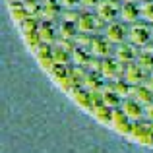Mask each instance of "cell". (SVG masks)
<instances>
[{"mask_svg": "<svg viewBox=\"0 0 153 153\" xmlns=\"http://www.w3.org/2000/svg\"><path fill=\"white\" fill-rule=\"evenodd\" d=\"M142 51H146V52H149V54H153V41H149V43H147V45L143 47Z\"/></svg>", "mask_w": 153, "mask_h": 153, "instance_id": "obj_41", "label": "cell"}, {"mask_svg": "<svg viewBox=\"0 0 153 153\" xmlns=\"http://www.w3.org/2000/svg\"><path fill=\"white\" fill-rule=\"evenodd\" d=\"M99 2H101V0H79V4H82L83 8H87V10H89V8H97Z\"/></svg>", "mask_w": 153, "mask_h": 153, "instance_id": "obj_38", "label": "cell"}, {"mask_svg": "<svg viewBox=\"0 0 153 153\" xmlns=\"http://www.w3.org/2000/svg\"><path fill=\"white\" fill-rule=\"evenodd\" d=\"M97 10V14L101 19H105L107 23H112L116 22V18L120 16V6H118V0H101L99 2V6L95 8Z\"/></svg>", "mask_w": 153, "mask_h": 153, "instance_id": "obj_5", "label": "cell"}, {"mask_svg": "<svg viewBox=\"0 0 153 153\" xmlns=\"http://www.w3.org/2000/svg\"><path fill=\"white\" fill-rule=\"evenodd\" d=\"M68 66H70V64H68ZM68 66H66V64H54V66L51 68V72H49L51 79L62 91H66V93L76 85V83L72 82V78H70V70H68Z\"/></svg>", "mask_w": 153, "mask_h": 153, "instance_id": "obj_3", "label": "cell"}, {"mask_svg": "<svg viewBox=\"0 0 153 153\" xmlns=\"http://www.w3.org/2000/svg\"><path fill=\"white\" fill-rule=\"evenodd\" d=\"M52 58H54V62L56 64H70L72 62V52H68V51H64L62 47H58V45H52Z\"/></svg>", "mask_w": 153, "mask_h": 153, "instance_id": "obj_27", "label": "cell"}, {"mask_svg": "<svg viewBox=\"0 0 153 153\" xmlns=\"http://www.w3.org/2000/svg\"><path fill=\"white\" fill-rule=\"evenodd\" d=\"M56 29H58V37H62V39H74L78 35L76 23H70V22H60Z\"/></svg>", "mask_w": 153, "mask_h": 153, "instance_id": "obj_25", "label": "cell"}, {"mask_svg": "<svg viewBox=\"0 0 153 153\" xmlns=\"http://www.w3.org/2000/svg\"><path fill=\"white\" fill-rule=\"evenodd\" d=\"M107 79L103 78L99 72H87V76H85V79H83V87H85L87 91H103L105 89V85H107Z\"/></svg>", "mask_w": 153, "mask_h": 153, "instance_id": "obj_19", "label": "cell"}, {"mask_svg": "<svg viewBox=\"0 0 153 153\" xmlns=\"http://www.w3.org/2000/svg\"><path fill=\"white\" fill-rule=\"evenodd\" d=\"M130 97H132V99H136L138 103H142L143 107H146V105L153 103V91L146 85V83H140V85H132Z\"/></svg>", "mask_w": 153, "mask_h": 153, "instance_id": "obj_16", "label": "cell"}, {"mask_svg": "<svg viewBox=\"0 0 153 153\" xmlns=\"http://www.w3.org/2000/svg\"><path fill=\"white\" fill-rule=\"evenodd\" d=\"M140 16L146 23H153V0L140 4Z\"/></svg>", "mask_w": 153, "mask_h": 153, "instance_id": "obj_31", "label": "cell"}, {"mask_svg": "<svg viewBox=\"0 0 153 153\" xmlns=\"http://www.w3.org/2000/svg\"><path fill=\"white\" fill-rule=\"evenodd\" d=\"M124 70H126V64L118 62L114 56H108V58H103L101 72H99V74H101L107 82H111V79L124 78Z\"/></svg>", "mask_w": 153, "mask_h": 153, "instance_id": "obj_4", "label": "cell"}, {"mask_svg": "<svg viewBox=\"0 0 153 153\" xmlns=\"http://www.w3.org/2000/svg\"><path fill=\"white\" fill-rule=\"evenodd\" d=\"M68 70H70V78L72 82L76 83V85H83V79H85L87 76V68L85 66H76V64H72V66H68Z\"/></svg>", "mask_w": 153, "mask_h": 153, "instance_id": "obj_26", "label": "cell"}, {"mask_svg": "<svg viewBox=\"0 0 153 153\" xmlns=\"http://www.w3.org/2000/svg\"><path fill=\"white\" fill-rule=\"evenodd\" d=\"M76 27H78L79 33H93V31H97V25H95V16H91L89 12L79 14V19L76 22Z\"/></svg>", "mask_w": 153, "mask_h": 153, "instance_id": "obj_21", "label": "cell"}, {"mask_svg": "<svg viewBox=\"0 0 153 153\" xmlns=\"http://www.w3.org/2000/svg\"><path fill=\"white\" fill-rule=\"evenodd\" d=\"M91 56H93V54L89 52V49L76 47L74 52H72V64H76V66H85V68H87V64H89Z\"/></svg>", "mask_w": 153, "mask_h": 153, "instance_id": "obj_22", "label": "cell"}, {"mask_svg": "<svg viewBox=\"0 0 153 153\" xmlns=\"http://www.w3.org/2000/svg\"><path fill=\"white\" fill-rule=\"evenodd\" d=\"M74 41H76V47L89 49V47H91V41H93V35H91V33H79V31H78V35L74 37Z\"/></svg>", "mask_w": 153, "mask_h": 153, "instance_id": "obj_33", "label": "cell"}, {"mask_svg": "<svg viewBox=\"0 0 153 153\" xmlns=\"http://www.w3.org/2000/svg\"><path fill=\"white\" fill-rule=\"evenodd\" d=\"M8 14H10V19L16 25H22V23L25 22V18L29 16L27 10H25L23 0H19V2H8Z\"/></svg>", "mask_w": 153, "mask_h": 153, "instance_id": "obj_15", "label": "cell"}, {"mask_svg": "<svg viewBox=\"0 0 153 153\" xmlns=\"http://www.w3.org/2000/svg\"><path fill=\"white\" fill-rule=\"evenodd\" d=\"M105 37L112 43V45H120L128 39V27L124 25V22H112V23H107L105 27Z\"/></svg>", "mask_w": 153, "mask_h": 153, "instance_id": "obj_7", "label": "cell"}, {"mask_svg": "<svg viewBox=\"0 0 153 153\" xmlns=\"http://www.w3.org/2000/svg\"><path fill=\"white\" fill-rule=\"evenodd\" d=\"M35 58L45 72H51V68L56 64L52 58V45H47V43H41V47L35 51Z\"/></svg>", "mask_w": 153, "mask_h": 153, "instance_id": "obj_13", "label": "cell"}, {"mask_svg": "<svg viewBox=\"0 0 153 153\" xmlns=\"http://www.w3.org/2000/svg\"><path fill=\"white\" fill-rule=\"evenodd\" d=\"M60 14H62V4H60V0H45V2H43V12H41L43 19L52 22V19H56Z\"/></svg>", "mask_w": 153, "mask_h": 153, "instance_id": "obj_18", "label": "cell"}, {"mask_svg": "<svg viewBox=\"0 0 153 153\" xmlns=\"http://www.w3.org/2000/svg\"><path fill=\"white\" fill-rule=\"evenodd\" d=\"M60 4H62L64 10H76L78 6H82L79 0H60Z\"/></svg>", "mask_w": 153, "mask_h": 153, "instance_id": "obj_37", "label": "cell"}, {"mask_svg": "<svg viewBox=\"0 0 153 153\" xmlns=\"http://www.w3.org/2000/svg\"><path fill=\"white\" fill-rule=\"evenodd\" d=\"M68 95H70V99L78 105L79 108H83V111L91 112L93 111V103H91V93L85 89L83 85H74L70 91H68Z\"/></svg>", "mask_w": 153, "mask_h": 153, "instance_id": "obj_8", "label": "cell"}, {"mask_svg": "<svg viewBox=\"0 0 153 153\" xmlns=\"http://www.w3.org/2000/svg\"><path fill=\"white\" fill-rule=\"evenodd\" d=\"M60 18H62V22H70V23H76L79 19V14L76 10H62V14H60Z\"/></svg>", "mask_w": 153, "mask_h": 153, "instance_id": "obj_35", "label": "cell"}, {"mask_svg": "<svg viewBox=\"0 0 153 153\" xmlns=\"http://www.w3.org/2000/svg\"><path fill=\"white\" fill-rule=\"evenodd\" d=\"M146 118L149 120V122H153V103L146 105Z\"/></svg>", "mask_w": 153, "mask_h": 153, "instance_id": "obj_39", "label": "cell"}, {"mask_svg": "<svg viewBox=\"0 0 153 153\" xmlns=\"http://www.w3.org/2000/svg\"><path fill=\"white\" fill-rule=\"evenodd\" d=\"M89 52L93 56H99V58H108V56H112L114 49H112V43L108 41L105 35H93Z\"/></svg>", "mask_w": 153, "mask_h": 153, "instance_id": "obj_9", "label": "cell"}, {"mask_svg": "<svg viewBox=\"0 0 153 153\" xmlns=\"http://www.w3.org/2000/svg\"><path fill=\"white\" fill-rule=\"evenodd\" d=\"M39 25H41V22L37 16H27L19 27H22V33H35V31H39Z\"/></svg>", "mask_w": 153, "mask_h": 153, "instance_id": "obj_29", "label": "cell"}, {"mask_svg": "<svg viewBox=\"0 0 153 153\" xmlns=\"http://www.w3.org/2000/svg\"><path fill=\"white\" fill-rule=\"evenodd\" d=\"M118 2H124V0H118Z\"/></svg>", "mask_w": 153, "mask_h": 153, "instance_id": "obj_46", "label": "cell"}, {"mask_svg": "<svg viewBox=\"0 0 153 153\" xmlns=\"http://www.w3.org/2000/svg\"><path fill=\"white\" fill-rule=\"evenodd\" d=\"M22 37H23V43H25V47L29 49L31 52H35L41 47V37H39V31H35V33H22Z\"/></svg>", "mask_w": 153, "mask_h": 153, "instance_id": "obj_28", "label": "cell"}, {"mask_svg": "<svg viewBox=\"0 0 153 153\" xmlns=\"http://www.w3.org/2000/svg\"><path fill=\"white\" fill-rule=\"evenodd\" d=\"M101 64H103V58H99V56H91L89 64H87V70H91V72H101Z\"/></svg>", "mask_w": 153, "mask_h": 153, "instance_id": "obj_36", "label": "cell"}, {"mask_svg": "<svg viewBox=\"0 0 153 153\" xmlns=\"http://www.w3.org/2000/svg\"><path fill=\"white\" fill-rule=\"evenodd\" d=\"M151 147H153V140H151Z\"/></svg>", "mask_w": 153, "mask_h": 153, "instance_id": "obj_45", "label": "cell"}, {"mask_svg": "<svg viewBox=\"0 0 153 153\" xmlns=\"http://www.w3.org/2000/svg\"><path fill=\"white\" fill-rule=\"evenodd\" d=\"M124 99L120 97V95H116L112 89H108V87H105L103 89V105H107V107L111 108H118L120 105H122Z\"/></svg>", "mask_w": 153, "mask_h": 153, "instance_id": "obj_24", "label": "cell"}, {"mask_svg": "<svg viewBox=\"0 0 153 153\" xmlns=\"http://www.w3.org/2000/svg\"><path fill=\"white\" fill-rule=\"evenodd\" d=\"M151 41H153V23H151Z\"/></svg>", "mask_w": 153, "mask_h": 153, "instance_id": "obj_42", "label": "cell"}, {"mask_svg": "<svg viewBox=\"0 0 153 153\" xmlns=\"http://www.w3.org/2000/svg\"><path fill=\"white\" fill-rule=\"evenodd\" d=\"M91 114L95 116V120L101 124H111V118H112V108L107 107V105H99V107H93Z\"/></svg>", "mask_w": 153, "mask_h": 153, "instance_id": "obj_23", "label": "cell"}, {"mask_svg": "<svg viewBox=\"0 0 153 153\" xmlns=\"http://www.w3.org/2000/svg\"><path fill=\"white\" fill-rule=\"evenodd\" d=\"M130 140H134L136 143H142V146H151V140H153V122H138L132 124V130H130Z\"/></svg>", "mask_w": 153, "mask_h": 153, "instance_id": "obj_2", "label": "cell"}, {"mask_svg": "<svg viewBox=\"0 0 153 153\" xmlns=\"http://www.w3.org/2000/svg\"><path fill=\"white\" fill-rule=\"evenodd\" d=\"M136 2H140V4H142V2H147V0H136Z\"/></svg>", "mask_w": 153, "mask_h": 153, "instance_id": "obj_43", "label": "cell"}, {"mask_svg": "<svg viewBox=\"0 0 153 153\" xmlns=\"http://www.w3.org/2000/svg\"><path fill=\"white\" fill-rule=\"evenodd\" d=\"M120 108L128 114V118H130L132 122H138V120H142L143 116H146V107H143L142 103H138L136 99H132V97L124 99L122 105H120Z\"/></svg>", "mask_w": 153, "mask_h": 153, "instance_id": "obj_12", "label": "cell"}, {"mask_svg": "<svg viewBox=\"0 0 153 153\" xmlns=\"http://www.w3.org/2000/svg\"><path fill=\"white\" fill-rule=\"evenodd\" d=\"M105 87L112 89L116 95H120L122 99H128V97H130V91H132V85H130V83H128L124 78L111 79V82H107V85H105Z\"/></svg>", "mask_w": 153, "mask_h": 153, "instance_id": "obj_20", "label": "cell"}, {"mask_svg": "<svg viewBox=\"0 0 153 153\" xmlns=\"http://www.w3.org/2000/svg\"><path fill=\"white\" fill-rule=\"evenodd\" d=\"M136 62H138L140 66H142L143 70L147 72V74H151V72H153V54H149V52L140 51V54H138V58H136Z\"/></svg>", "mask_w": 153, "mask_h": 153, "instance_id": "obj_30", "label": "cell"}, {"mask_svg": "<svg viewBox=\"0 0 153 153\" xmlns=\"http://www.w3.org/2000/svg\"><path fill=\"white\" fill-rule=\"evenodd\" d=\"M54 45L62 47V49L68 51V52H74V49H76V41H74V39H62V37H58Z\"/></svg>", "mask_w": 153, "mask_h": 153, "instance_id": "obj_34", "label": "cell"}, {"mask_svg": "<svg viewBox=\"0 0 153 153\" xmlns=\"http://www.w3.org/2000/svg\"><path fill=\"white\" fill-rule=\"evenodd\" d=\"M138 54H140L138 47H134L132 43H120V45L114 47V52H112V56H114L118 62H122V64L136 62Z\"/></svg>", "mask_w": 153, "mask_h": 153, "instance_id": "obj_10", "label": "cell"}, {"mask_svg": "<svg viewBox=\"0 0 153 153\" xmlns=\"http://www.w3.org/2000/svg\"><path fill=\"white\" fill-rule=\"evenodd\" d=\"M147 72L140 66L138 62H130L126 64V70H124V79H126L130 85H140V83H146L147 79Z\"/></svg>", "mask_w": 153, "mask_h": 153, "instance_id": "obj_11", "label": "cell"}, {"mask_svg": "<svg viewBox=\"0 0 153 153\" xmlns=\"http://www.w3.org/2000/svg\"><path fill=\"white\" fill-rule=\"evenodd\" d=\"M146 85H147V87H149V89L153 91V72H151L149 76H147V79H146Z\"/></svg>", "mask_w": 153, "mask_h": 153, "instance_id": "obj_40", "label": "cell"}, {"mask_svg": "<svg viewBox=\"0 0 153 153\" xmlns=\"http://www.w3.org/2000/svg\"><path fill=\"white\" fill-rule=\"evenodd\" d=\"M132 120L128 118V114L122 111V108H112V118H111V126L114 132H118V134L122 136H130V130H132Z\"/></svg>", "mask_w": 153, "mask_h": 153, "instance_id": "obj_6", "label": "cell"}, {"mask_svg": "<svg viewBox=\"0 0 153 153\" xmlns=\"http://www.w3.org/2000/svg\"><path fill=\"white\" fill-rule=\"evenodd\" d=\"M39 37H41L43 43H47V45H54L56 39H58V29H56L54 25H52V22H41V25H39Z\"/></svg>", "mask_w": 153, "mask_h": 153, "instance_id": "obj_17", "label": "cell"}, {"mask_svg": "<svg viewBox=\"0 0 153 153\" xmlns=\"http://www.w3.org/2000/svg\"><path fill=\"white\" fill-rule=\"evenodd\" d=\"M6 2H19V0H6Z\"/></svg>", "mask_w": 153, "mask_h": 153, "instance_id": "obj_44", "label": "cell"}, {"mask_svg": "<svg viewBox=\"0 0 153 153\" xmlns=\"http://www.w3.org/2000/svg\"><path fill=\"white\" fill-rule=\"evenodd\" d=\"M23 4H25V10L29 16H37V18H41V12H43V4L37 2V0H23Z\"/></svg>", "mask_w": 153, "mask_h": 153, "instance_id": "obj_32", "label": "cell"}, {"mask_svg": "<svg viewBox=\"0 0 153 153\" xmlns=\"http://www.w3.org/2000/svg\"><path fill=\"white\" fill-rule=\"evenodd\" d=\"M120 19L124 23H136L142 19L140 16V6L134 2H122L120 4Z\"/></svg>", "mask_w": 153, "mask_h": 153, "instance_id": "obj_14", "label": "cell"}, {"mask_svg": "<svg viewBox=\"0 0 153 153\" xmlns=\"http://www.w3.org/2000/svg\"><path fill=\"white\" fill-rule=\"evenodd\" d=\"M128 41H130L134 47L143 49V47L151 41V27L147 25L146 22H136V23H132V27L128 29Z\"/></svg>", "mask_w": 153, "mask_h": 153, "instance_id": "obj_1", "label": "cell"}]
</instances>
